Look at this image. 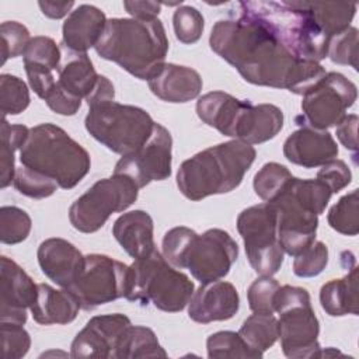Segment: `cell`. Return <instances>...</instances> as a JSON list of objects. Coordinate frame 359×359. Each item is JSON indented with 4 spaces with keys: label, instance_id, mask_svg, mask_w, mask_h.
Masks as SVG:
<instances>
[{
    "label": "cell",
    "instance_id": "obj_20",
    "mask_svg": "<svg viewBox=\"0 0 359 359\" xmlns=\"http://www.w3.org/2000/svg\"><path fill=\"white\" fill-rule=\"evenodd\" d=\"M283 156L296 165L314 168L334 160L338 146L330 132L302 126L285 140Z\"/></svg>",
    "mask_w": 359,
    "mask_h": 359
},
{
    "label": "cell",
    "instance_id": "obj_11",
    "mask_svg": "<svg viewBox=\"0 0 359 359\" xmlns=\"http://www.w3.org/2000/svg\"><path fill=\"white\" fill-rule=\"evenodd\" d=\"M356 98L358 88L351 80L341 73L328 72L303 94L302 115L296 122L300 126L325 130L338 125Z\"/></svg>",
    "mask_w": 359,
    "mask_h": 359
},
{
    "label": "cell",
    "instance_id": "obj_10",
    "mask_svg": "<svg viewBox=\"0 0 359 359\" xmlns=\"http://www.w3.org/2000/svg\"><path fill=\"white\" fill-rule=\"evenodd\" d=\"M237 230L244 241L251 268L259 276L275 275L283 262V250L278 240L275 208L259 203L244 209L237 217Z\"/></svg>",
    "mask_w": 359,
    "mask_h": 359
},
{
    "label": "cell",
    "instance_id": "obj_16",
    "mask_svg": "<svg viewBox=\"0 0 359 359\" xmlns=\"http://www.w3.org/2000/svg\"><path fill=\"white\" fill-rule=\"evenodd\" d=\"M130 324L129 317L121 313L90 318L74 337L70 355L73 358H114L119 339Z\"/></svg>",
    "mask_w": 359,
    "mask_h": 359
},
{
    "label": "cell",
    "instance_id": "obj_24",
    "mask_svg": "<svg viewBox=\"0 0 359 359\" xmlns=\"http://www.w3.org/2000/svg\"><path fill=\"white\" fill-rule=\"evenodd\" d=\"M153 231V219L144 210L126 212L112 226L115 240L135 259L143 258L156 250Z\"/></svg>",
    "mask_w": 359,
    "mask_h": 359
},
{
    "label": "cell",
    "instance_id": "obj_38",
    "mask_svg": "<svg viewBox=\"0 0 359 359\" xmlns=\"http://www.w3.org/2000/svg\"><path fill=\"white\" fill-rule=\"evenodd\" d=\"M13 185L21 195L32 199L48 198L53 195L56 188L59 187L57 182L50 177L39 171L31 170L25 165H21L15 170Z\"/></svg>",
    "mask_w": 359,
    "mask_h": 359
},
{
    "label": "cell",
    "instance_id": "obj_27",
    "mask_svg": "<svg viewBox=\"0 0 359 359\" xmlns=\"http://www.w3.org/2000/svg\"><path fill=\"white\" fill-rule=\"evenodd\" d=\"M320 304L331 317L358 314V268L355 265L344 278L331 279L321 286Z\"/></svg>",
    "mask_w": 359,
    "mask_h": 359
},
{
    "label": "cell",
    "instance_id": "obj_22",
    "mask_svg": "<svg viewBox=\"0 0 359 359\" xmlns=\"http://www.w3.org/2000/svg\"><path fill=\"white\" fill-rule=\"evenodd\" d=\"M147 84L157 98L172 104L196 98L203 86L201 74L195 69L175 63H164Z\"/></svg>",
    "mask_w": 359,
    "mask_h": 359
},
{
    "label": "cell",
    "instance_id": "obj_47",
    "mask_svg": "<svg viewBox=\"0 0 359 359\" xmlns=\"http://www.w3.org/2000/svg\"><path fill=\"white\" fill-rule=\"evenodd\" d=\"M1 324V348L4 359H20L27 355L31 346L29 334L21 324Z\"/></svg>",
    "mask_w": 359,
    "mask_h": 359
},
{
    "label": "cell",
    "instance_id": "obj_40",
    "mask_svg": "<svg viewBox=\"0 0 359 359\" xmlns=\"http://www.w3.org/2000/svg\"><path fill=\"white\" fill-rule=\"evenodd\" d=\"M24 65H35L49 70H57L62 60V49L49 36H34L28 42L24 55Z\"/></svg>",
    "mask_w": 359,
    "mask_h": 359
},
{
    "label": "cell",
    "instance_id": "obj_8",
    "mask_svg": "<svg viewBox=\"0 0 359 359\" xmlns=\"http://www.w3.org/2000/svg\"><path fill=\"white\" fill-rule=\"evenodd\" d=\"M273 309L279 314L278 328L280 346L287 358L318 356L320 323L304 287L283 285L275 293Z\"/></svg>",
    "mask_w": 359,
    "mask_h": 359
},
{
    "label": "cell",
    "instance_id": "obj_31",
    "mask_svg": "<svg viewBox=\"0 0 359 359\" xmlns=\"http://www.w3.org/2000/svg\"><path fill=\"white\" fill-rule=\"evenodd\" d=\"M29 135V128L25 125H11L3 118L0 137V187L7 188L15 175L14 153L20 150Z\"/></svg>",
    "mask_w": 359,
    "mask_h": 359
},
{
    "label": "cell",
    "instance_id": "obj_51",
    "mask_svg": "<svg viewBox=\"0 0 359 359\" xmlns=\"http://www.w3.org/2000/svg\"><path fill=\"white\" fill-rule=\"evenodd\" d=\"M123 7L136 20H154L161 10V4L156 1H123Z\"/></svg>",
    "mask_w": 359,
    "mask_h": 359
},
{
    "label": "cell",
    "instance_id": "obj_37",
    "mask_svg": "<svg viewBox=\"0 0 359 359\" xmlns=\"http://www.w3.org/2000/svg\"><path fill=\"white\" fill-rule=\"evenodd\" d=\"M31 227V217L21 208H0V241L3 244H18L24 241L29 236Z\"/></svg>",
    "mask_w": 359,
    "mask_h": 359
},
{
    "label": "cell",
    "instance_id": "obj_21",
    "mask_svg": "<svg viewBox=\"0 0 359 359\" xmlns=\"http://www.w3.org/2000/svg\"><path fill=\"white\" fill-rule=\"evenodd\" d=\"M36 257L43 275L56 285L67 289L81 272L86 255L70 241L50 237L39 244Z\"/></svg>",
    "mask_w": 359,
    "mask_h": 359
},
{
    "label": "cell",
    "instance_id": "obj_15",
    "mask_svg": "<svg viewBox=\"0 0 359 359\" xmlns=\"http://www.w3.org/2000/svg\"><path fill=\"white\" fill-rule=\"evenodd\" d=\"M271 203L276 210L278 240L283 252L296 257L316 240L318 215L299 203L286 188Z\"/></svg>",
    "mask_w": 359,
    "mask_h": 359
},
{
    "label": "cell",
    "instance_id": "obj_50",
    "mask_svg": "<svg viewBox=\"0 0 359 359\" xmlns=\"http://www.w3.org/2000/svg\"><path fill=\"white\" fill-rule=\"evenodd\" d=\"M358 115L349 114L345 115L337 125V137L339 139L341 144L351 150L355 151L358 150V136H356V129H358Z\"/></svg>",
    "mask_w": 359,
    "mask_h": 359
},
{
    "label": "cell",
    "instance_id": "obj_4",
    "mask_svg": "<svg viewBox=\"0 0 359 359\" xmlns=\"http://www.w3.org/2000/svg\"><path fill=\"white\" fill-rule=\"evenodd\" d=\"M86 101L87 132L114 153H135L153 132L156 122L150 114L143 108L116 102L114 84L105 76L100 74L95 88Z\"/></svg>",
    "mask_w": 359,
    "mask_h": 359
},
{
    "label": "cell",
    "instance_id": "obj_9",
    "mask_svg": "<svg viewBox=\"0 0 359 359\" xmlns=\"http://www.w3.org/2000/svg\"><path fill=\"white\" fill-rule=\"evenodd\" d=\"M139 188L128 177L112 174L98 180L69 208L72 226L81 233L100 230L112 213L123 212L137 199Z\"/></svg>",
    "mask_w": 359,
    "mask_h": 359
},
{
    "label": "cell",
    "instance_id": "obj_29",
    "mask_svg": "<svg viewBox=\"0 0 359 359\" xmlns=\"http://www.w3.org/2000/svg\"><path fill=\"white\" fill-rule=\"evenodd\" d=\"M154 331L143 325H129L119 339L114 359L122 358H165Z\"/></svg>",
    "mask_w": 359,
    "mask_h": 359
},
{
    "label": "cell",
    "instance_id": "obj_33",
    "mask_svg": "<svg viewBox=\"0 0 359 359\" xmlns=\"http://www.w3.org/2000/svg\"><path fill=\"white\" fill-rule=\"evenodd\" d=\"M206 349L209 358L226 359V358H262L264 353L254 351L247 342L234 331H219L209 335L206 341Z\"/></svg>",
    "mask_w": 359,
    "mask_h": 359
},
{
    "label": "cell",
    "instance_id": "obj_41",
    "mask_svg": "<svg viewBox=\"0 0 359 359\" xmlns=\"http://www.w3.org/2000/svg\"><path fill=\"white\" fill-rule=\"evenodd\" d=\"M172 27L180 42L192 45L201 39L205 20L198 8L192 6H181L174 11Z\"/></svg>",
    "mask_w": 359,
    "mask_h": 359
},
{
    "label": "cell",
    "instance_id": "obj_26",
    "mask_svg": "<svg viewBox=\"0 0 359 359\" xmlns=\"http://www.w3.org/2000/svg\"><path fill=\"white\" fill-rule=\"evenodd\" d=\"M91 59L87 53L73 52L62 46V60L56 70L57 86L69 95L86 100L98 81Z\"/></svg>",
    "mask_w": 359,
    "mask_h": 359
},
{
    "label": "cell",
    "instance_id": "obj_49",
    "mask_svg": "<svg viewBox=\"0 0 359 359\" xmlns=\"http://www.w3.org/2000/svg\"><path fill=\"white\" fill-rule=\"evenodd\" d=\"M24 67L31 88L39 98L45 100L56 86V76L53 70L35 65H24Z\"/></svg>",
    "mask_w": 359,
    "mask_h": 359
},
{
    "label": "cell",
    "instance_id": "obj_43",
    "mask_svg": "<svg viewBox=\"0 0 359 359\" xmlns=\"http://www.w3.org/2000/svg\"><path fill=\"white\" fill-rule=\"evenodd\" d=\"M327 56L337 65H348L358 70V29L349 27L331 36Z\"/></svg>",
    "mask_w": 359,
    "mask_h": 359
},
{
    "label": "cell",
    "instance_id": "obj_18",
    "mask_svg": "<svg viewBox=\"0 0 359 359\" xmlns=\"http://www.w3.org/2000/svg\"><path fill=\"white\" fill-rule=\"evenodd\" d=\"M240 309V296L233 283L213 280L202 283L188 303V316L199 324L230 320Z\"/></svg>",
    "mask_w": 359,
    "mask_h": 359
},
{
    "label": "cell",
    "instance_id": "obj_52",
    "mask_svg": "<svg viewBox=\"0 0 359 359\" xmlns=\"http://www.w3.org/2000/svg\"><path fill=\"white\" fill-rule=\"evenodd\" d=\"M38 6H39L43 15H46L49 18H53V20H59V18H63L65 15L72 13V8H73L74 3L73 1H63V3H59V1H39Z\"/></svg>",
    "mask_w": 359,
    "mask_h": 359
},
{
    "label": "cell",
    "instance_id": "obj_23",
    "mask_svg": "<svg viewBox=\"0 0 359 359\" xmlns=\"http://www.w3.org/2000/svg\"><path fill=\"white\" fill-rule=\"evenodd\" d=\"M104 11L91 4H81L72 10L62 27V46L69 50L87 53L94 48L105 28Z\"/></svg>",
    "mask_w": 359,
    "mask_h": 359
},
{
    "label": "cell",
    "instance_id": "obj_32",
    "mask_svg": "<svg viewBox=\"0 0 359 359\" xmlns=\"http://www.w3.org/2000/svg\"><path fill=\"white\" fill-rule=\"evenodd\" d=\"M238 334L250 348L264 353L279 338L278 320L273 314L254 313L244 320Z\"/></svg>",
    "mask_w": 359,
    "mask_h": 359
},
{
    "label": "cell",
    "instance_id": "obj_2",
    "mask_svg": "<svg viewBox=\"0 0 359 359\" xmlns=\"http://www.w3.org/2000/svg\"><path fill=\"white\" fill-rule=\"evenodd\" d=\"M94 49L102 59L149 81L165 63L168 39L158 18H111Z\"/></svg>",
    "mask_w": 359,
    "mask_h": 359
},
{
    "label": "cell",
    "instance_id": "obj_25",
    "mask_svg": "<svg viewBox=\"0 0 359 359\" xmlns=\"http://www.w3.org/2000/svg\"><path fill=\"white\" fill-rule=\"evenodd\" d=\"M81 309L77 297L69 290H57L48 283H38L36 299L29 307L34 321L42 325L69 324Z\"/></svg>",
    "mask_w": 359,
    "mask_h": 359
},
{
    "label": "cell",
    "instance_id": "obj_1",
    "mask_svg": "<svg viewBox=\"0 0 359 359\" xmlns=\"http://www.w3.org/2000/svg\"><path fill=\"white\" fill-rule=\"evenodd\" d=\"M209 45L255 86L303 95L327 73L317 62L296 59L264 29L238 15L219 20L210 31Z\"/></svg>",
    "mask_w": 359,
    "mask_h": 359
},
{
    "label": "cell",
    "instance_id": "obj_35",
    "mask_svg": "<svg viewBox=\"0 0 359 359\" xmlns=\"http://www.w3.org/2000/svg\"><path fill=\"white\" fill-rule=\"evenodd\" d=\"M292 172L279 163H266L254 175V191L264 202H272L292 180Z\"/></svg>",
    "mask_w": 359,
    "mask_h": 359
},
{
    "label": "cell",
    "instance_id": "obj_12",
    "mask_svg": "<svg viewBox=\"0 0 359 359\" xmlns=\"http://www.w3.org/2000/svg\"><path fill=\"white\" fill-rule=\"evenodd\" d=\"M129 266L104 254H88L76 280L67 287L83 310H94L101 304L125 297Z\"/></svg>",
    "mask_w": 359,
    "mask_h": 359
},
{
    "label": "cell",
    "instance_id": "obj_13",
    "mask_svg": "<svg viewBox=\"0 0 359 359\" xmlns=\"http://www.w3.org/2000/svg\"><path fill=\"white\" fill-rule=\"evenodd\" d=\"M238 257V245L233 237L222 229H209L195 234L184 258L182 269L201 283L224 278Z\"/></svg>",
    "mask_w": 359,
    "mask_h": 359
},
{
    "label": "cell",
    "instance_id": "obj_30",
    "mask_svg": "<svg viewBox=\"0 0 359 359\" xmlns=\"http://www.w3.org/2000/svg\"><path fill=\"white\" fill-rule=\"evenodd\" d=\"M317 25L328 36H334L351 27L356 13L355 3H311L306 1Z\"/></svg>",
    "mask_w": 359,
    "mask_h": 359
},
{
    "label": "cell",
    "instance_id": "obj_48",
    "mask_svg": "<svg viewBox=\"0 0 359 359\" xmlns=\"http://www.w3.org/2000/svg\"><path fill=\"white\" fill-rule=\"evenodd\" d=\"M317 180L324 182L332 194H337L351 184L352 172L344 160L334 158L321 165L317 172Z\"/></svg>",
    "mask_w": 359,
    "mask_h": 359
},
{
    "label": "cell",
    "instance_id": "obj_34",
    "mask_svg": "<svg viewBox=\"0 0 359 359\" xmlns=\"http://www.w3.org/2000/svg\"><path fill=\"white\" fill-rule=\"evenodd\" d=\"M287 191L294 196V199L302 203L306 209L311 210L316 215H321L330 199H331V189L321 182L320 180H300L292 177L287 184Z\"/></svg>",
    "mask_w": 359,
    "mask_h": 359
},
{
    "label": "cell",
    "instance_id": "obj_5",
    "mask_svg": "<svg viewBox=\"0 0 359 359\" xmlns=\"http://www.w3.org/2000/svg\"><path fill=\"white\" fill-rule=\"evenodd\" d=\"M252 144L230 140L210 146L185 160L177 172V187L191 201L236 189L254 163Z\"/></svg>",
    "mask_w": 359,
    "mask_h": 359
},
{
    "label": "cell",
    "instance_id": "obj_36",
    "mask_svg": "<svg viewBox=\"0 0 359 359\" xmlns=\"http://www.w3.org/2000/svg\"><path fill=\"white\" fill-rule=\"evenodd\" d=\"M328 224L335 231L345 236H356L359 231L358 220V189L344 195L327 215Z\"/></svg>",
    "mask_w": 359,
    "mask_h": 359
},
{
    "label": "cell",
    "instance_id": "obj_14",
    "mask_svg": "<svg viewBox=\"0 0 359 359\" xmlns=\"http://www.w3.org/2000/svg\"><path fill=\"white\" fill-rule=\"evenodd\" d=\"M171 133L156 122L151 135L140 149L119 158L114 174L130 178L139 189L153 181L167 180L171 175Z\"/></svg>",
    "mask_w": 359,
    "mask_h": 359
},
{
    "label": "cell",
    "instance_id": "obj_19",
    "mask_svg": "<svg viewBox=\"0 0 359 359\" xmlns=\"http://www.w3.org/2000/svg\"><path fill=\"white\" fill-rule=\"evenodd\" d=\"M283 126V112L273 104L254 105L241 101L230 136L248 144H259L273 139Z\"/></svg>",
    "mask_w": 359,
    "mask_h": 359
},
{
    "label": "cell",
    "instance_id": "obj_7",
    "mask_svg": "<svg viewBox=\"0 0 359 359\" xmlns=\"http://www.w3.org/2000/svg\"><path fill=\"white\" fill-rule=\"evenodd\" d=\"M195 292L194 282L174 269L164 255L154 250L129 265L125 299L142 306L153 304L167 313L184 310Z\"/></svg>",
    "mask_w": 359,
    "mask_h": 359
},
{
    "label": "cell",
    "instance_id": "obj_3",
    "mask_svg": "<svg viewBox=\"0 0 359 359\" xmlns=\"http://www.w3.org/2000/svg\"><path fill=\"white\" fill-rule=\"evenodd\" d=\"M236 7L238 17L258 25L296 59L320 63L327 57L330 38L306 1H240Z\"/></svg>",
    "mask_w": 359,
    "mask_h": 359
},
{
    "label": "cell",
    "instance_id": "obj_6",
    "mask_svg": "<svg viewBox=\"0 0 359 359\" xmlns=\"http://www.w3.org/2000/svg\"><path fill=\"white\" fill-rule=\"evenodd\" d=\"M21 165L39 171L62 189L74 188L90 171L88 151L55 123H39L20 149Z\"/></svg>",
    "mask_w": 359,
    "mask_h": 359
},
{
    "label": "cell",
    "instance_id": "obj_39",
    "mask_svg": "<svg viewBox=\"0 0 359 359\" xmlns=\"http://www.w3.org/2000/svg\"><path fill=\"white\" fill-rule=\"evenodd\" d=\"M0 105L3 116L18 115L29 105V90L17 76H0Z\"/></svg>",
    "mask_w": 359,
    "mask_h": 359
},
{
    "label": "cell",
    "instance_id": "obj_46",
    "mask_svg": "<svg viewBox=\"0 0 359 359\" xmlns=\"http://www.w3.org/2000/svg\"><path fill=\"white\" fill-rule=\"evenodd\" d=\"M1 32V63L4 65L7 59L24 55V50L31 41L29 31L25 25L17 21H4L0 27Z\"/></svg>",
    "mask_w": 359,
    "mask_h": 359
},
{
    "label": "cell",
    "instance_id": "obj_42",
    "mask_svg": "<svg viewBox=\"0 0 359 359\" xmlns=\"http://www.w3.org/2000/svg\"><path fill=\"white\" fill-rule=\"evenodd\" d=\"M328 264V248L323 241H313L294 257L293 273L299 278L320 275Z\"/></svg>",
    "mask_w": 359,
    "mask_h": 359
},
{
    "label": "cell",
    "instance_id": "obj_45",
    "mask_svg": "<svg viewBox=\"0 0 359 359\" xmlns=\"http://www.w3.org/2000/svg\"><path fill=\"white\" fill-rule=\"evenodd\" d=\"M279 283L272 276H259L257 278L247 290L248 306L254 313L273 314V299L275 293L279 289Z\"/></svg>",
    "mask_w": 359,
    "mask_h": 359
},
{
    "label": "cell",
    "instance_id": "obj_44",
    "mask_svg": "<svg viewBox=\"0 0 359 359\" xmlns=\"http://www.w3.org/2000/svg\"><path fill=\"white\" fill-rule=\"evenodd\" d=\"M195 234V230L185 226L172 227L164 234L161 244L163 255L172 266L182 269L185 254Z\"/></svg>",
    "mask_w": 359,
    "mask_h": 359
},
{
    "label": "cell",
    "instance_id": "obj_17",
    "mask_svg": "<svg viewBox=\"0 0 359 359\" xmlns=\"http://www.w3.org/2000/svg\"><path fill=\"white\" fill-rule=\"evenodd\" d=\"M0 323H27V309L36 299L38 285L11 258L0 259Z\"/></svg>",
    "mask_w": 359,
    "mask_h": 359
},
{
    "label": "cell",
    "instance_id": "obj_28",
    "mask_svg": "<svg viewBox=\"0 0 359 359\" xmlns=\"http://www.w3.org/2000/svg\"><path fill=\"white\" fill-rule=\"evenodd\" d=\"M241 100L224 91H210L199 97L196 114L199 119L222 135L229 136L234 116L240 108Z\"/></svg>",
    "mask_w": 359,
    "mask_h": 359
}]
</instances>
